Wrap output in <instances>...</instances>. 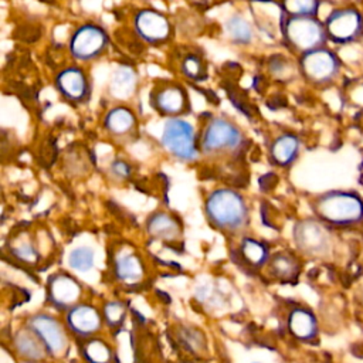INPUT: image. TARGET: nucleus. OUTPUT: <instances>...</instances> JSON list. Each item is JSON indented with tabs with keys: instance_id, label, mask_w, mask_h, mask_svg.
Instances as JSON below:
<instances>
[{
	"instance_id": "1",
	"label": "nucleus",
	"mask_w": 363,
	"mask_h": 363,
	"mask_svg": "<svg viewBox=\"0 0 363 363\" xmlns=\"http://www.w3.org/2000/svg\"><path fill=\"white\" fill-rule=\"evenodd\" d=\"M313 216L332 230H363V196L353 189L318 194L311 203Z\"/></svg>"
},
{
	"instance_id": "2",
	"label": "nucleus",
	"mask_w": 363,
	"mask_h": 363,
	"mask_svg": "<svg viewBox=\"0 0 363 363\" xmlns=\"http://www.w3.org/2000/svg\"><path fill=\"white\" fill-rule=\"evenodd\" d=\"M281 35L286 47L299 55L326 47L329 43L325 24L318 17L285 16Z\"/></svg>"
},
{
	"instance_id": "3",
	"label": "nucleus",
	"mask_w": 363,
	"mask_h": 363,
	"mask_svg": "<svg viewBox=\"0 0 363 363\" xmlns=\"http://www.w3.org/2000/svg\"><path fill=\"white\" fill-rule=\"evenodd\" d=\"M340 57L329 47H320L299 55L298 68L303 79L318 88L332 85L342 72Z\"/></svg>"
},
{
	"instance_id": "4",
	"label": "nucleus",
	"mask_w": 363,
	"mask_h": 363,
	"mask_svg": "<svg viewBox=\"0 0 363 363\" xmlns=\"http://www.w3.org/2000/svg\"><path fill=\"white\" fill-rule=\"evenodd\" d=\"M208 220L218 228L237 230L247 221V206L242 197L231 189L214 190L206 201Z\"/></svg>"
},
{
	"instance_id": "5",
	"label": "nucleus",
	"mask_w": 363,
	"mask_h": 363,
	"mask_svg": "<svg viewBox=\"0 0 363 363\" xmlns=\"http://www.w3.org/2000/svg\"><path fill=\"white\" fill-rule=\"evenodd\" d=\"M329 43L350 45L363 40V11L354 4L335 7L323 21Z\"/></svg>"
},
{
	"instance_id": "6",
	"label": "nucleus",
	"mask_w": 363,
	"mask_h": 363,
	"mask_svg": "<svg viewBox=\"0 0 363 363\" xmlns=\"http://www.w3.org/2000/svg\"><path fill=\"white\" fill-rule=\"evenodd\" d=\"M332 228L316 217L299 220L294 225V241L309 257H326L333 248Z\"/></svg>"
},
{
	"instance_id": "7",
	"label": "nucleus",
	"mask_w": 363,
	"mask_h": 363,
	"mask_svg": "<svg viewBox=\"0 0 363 363\" xmlns=\"http://www.w3.org/2000/svg\"><path fill=\"white\" fill-rule=\"evenodd\" d=\"M242 145L240 129L230 121L216 118L207 123L201 135L200 146L206 153H223L238 150Z\"/></svg>"
},
{
	"instance_id": "8",
	"label": "nucleus",
	"mask_w": 363,
	"mask_h": 363,
	"mask_svg": "<svg viewBox=\"0 0 363 363\" xmlns=\"http://www.w3.org/2000/svg\"><path fill=\"white\" fill-rule=\"evenodd\" d=\"M162 140L166 149L180 160L189 162L197 156L194 129L184 119H169L164 125Z\"/></svg>"
},
{
	"instance_id": "9",
	"label": "nucleus",
	"mask_w": 363,
	"mask_h": 363,
	"mask_svg": "<svg viewBox=\"0 0 363 363\" xmlns=\"http://www.w3.org/2000/svg\"><path fill=\"white\" fill-rule=\"evenodd\" d=\"M108 45L105 31L94 24H85L75 30L69 41V52L75 60L88 61L98 57Z\"/></svg>"
},
{
	"instance_id": "10",
	"label": "nucleus",
	"mask_w": 363,
	"mask_h": 363,
	"mask_svg": "<svg viewBox=\"0 0 363 363\" xmlns=\"http://www.w3.org/2000/svg\"><path fill=\"white\" fill-rule=\"evenodd\" d=\"M135 30L142 40L150 44H159L170 37L172 27L162 13L145 9L135 16Z\"/></svg>"
},
{
	"instance_id": "11",
	"label": "nucleus",
	"mask_w": 363,
	"mask_h": 363,
	"mask_svg": "<svg viewBox=\"0 0 363 363\" xmlns=\"http://www.w3.org/2000/svg\"><path fill=\"white\" fill-rule=\"evenodd\" d=\"M30 330L40 339L44 349L51 353L62 352L67 339L60 323L47 315L33 316L30 320Z\"/></svg>"
},
{
	"instance_id": "12",
	"label": "nucleus",
	"mask_w": 363,
	"mask_h": 363,
	"mask_svg": "<svg viewBox=\"0 0 363 363\" xmlns=\"http://www.w3.org/2000/svg\"><path fill=\"white\" fill-rule=\"evenodd\" d=\"M152 104L163 115H179L189 111L187 95L176 84L157 85L152 94Z\"/></svg>"
},
{
	"instance_id": "13",
	"label": "nucleus",
	"mask_w": 363,
	"mask_h": 363,
	"mask_svg": "<svg viewBox=\"0 0 363 363\" xmlns=\"http://www.w3.org/2000/svg\"><path fill=\"white\" fill-rule=\"evenodd\" d=\"M55 86L68 99L81 102L88 98L89 85L82 69L69 67L61 71L55 78Z\"/></svg>"
},
{
	"instance_id": "14",
	"label": "nucleus",
	"mask_w": 363,
	"mask_h": 363,
	"mask_svg": "<svg viewBox=\"0 0 363 363\" xmlns=\"http://www.w3.org/2000/svg\"><path fill=\"white\" fill-rule=\"evenodd\" d=\"M79 294L81 288L78 282L67 274L54 275L48 282V296L51 302L60 308L69 306L78 299Z\"/></svg>"
},
{
	"instance_id": "15",
	"label": "nucleus",
	"mask_w": 363,
	"mask_h": 363,
	"mask_svg": "<svg viewBox=\"0 0 363 363\" xmlns=\"http://www.w3.org/2000/svg\"><path fill=\"white\" fill-rule=\"evenodd\" d=\"M288 329L294 337L302 342H312L318 337V320L312 311L295 308L288 316Z\"/></svg>"
},
{
	"instance_id": "16",
	"label": "nucleus",
	"mask_w": 363,
	"mask_h": 363,
	"mask_svg": "<svg viewBox=\"0 0 363 363\" xmlns=\"http://www.w3.org/2000/svg\"><path fill=\"white\" fill-rule=\"evenodd\" d=\"M301 139L291 132L279 135L269 147L271 160L281 167L291 166L299 156Z\"/></svg>"
},
{
	"instance_id": "17",
	"label": "nucleus",
	"mask_w": 363,
	"mask_h": 363,
	"mask_svg": "<svg viewBox=\"0 0 363 363\" xmlns=\"http://www.w3.org/2000/svg\"><path fill=\"white\" fill-rule=\"evenodd\" d=\"M67 322L69 329L81 336L92 335L101 326V318L98 312L88 305H77L71 308L67 315Z\"/></svg>"
},
{
	"instance_id": "18",
	"label": "nucleus",
	"mask_w": 363,
	"mask_h": 363,
	"mask_svg": "<svg viewBox=\"0 0 363 363\" xmlns=\"http://www.w3.org/2000/svg\"><path fill=\"white\" fill-rule=\"evenodd\" d=\"M136 126V119L132 111L125 106H118L111 109L105 116V128L113 136H126L133 132Z\"/></svg>"
},
{
	"instance_id": "19",
	"label": "nucleus",
	"mask_w": 363,
	"mask_h": 363,
	"mask_svg": "<svg viewBox=\"0 0 363 363\" xmlns=\"http://www.w3.org/2000/svg\"><path fill=\"white\" fill-rule=\"evenodd\" d=\"M136 85V74L130 67H121L113 74L111 82V94L115 98H129Z\"/></svg>"
},
{
	"instance_id": "20",
	"label": "nucleus",
	"mask_w": 363,
	"mask_h": 363,
	"mask_svg": "<svg viewBox=\"0 0 363 363\" xmlns=\"http://www.w3.org/2000/svg\"><path fill=\"white\" fill-rule=\"evenodd\" d=\"M147 231L153 237L172 240L179 234L180 228L179 224L169 214L156 213L147 221Z\"/></svg>"
},
{
	"instance_id": "21",
	"label": "nucleus",
	"mask_w": 363,
	"mask_h": 363,
	"mask_svg": "<svg viewBox=\"0 0 363 363\" xmlns=\"http://www.w3.org/2000/svg\"><path fill=\"white\" fill-rule=\"evenodd\" d=\"M322 0H282L281 9L289 17H318Z\"/></svg>"
},
{
	"instance_id": "22",
	"label": "nucleus",
	"mask_w": 363,
	"mask_h": 363,
	"mask_svg": "<svg viewBox=\"0 0 363 363\" xmlns=\"http://www.w3.org/2000/svg\"><path fill=\"white\" fill-rule=\"evenodd\" d=\"M272 272L282 281H292L299 274V264L291 254H277L271 261Z\"/></svg>"
},
{
	"instance_id": "23",
	"label": "nucleus",
	"mask_w": 363,
	"mask_h": 363,
	"mask_svg": "<svg viewBox=\"0 0 363 363\" xmlns=\"http://www.w3.org/2000/svg\"><path fill=\"white\" fill-rule=\"evenodd\" d=\"M115 271L118 278L123 281H133L142 275V264L133 254H123L116 259Z\"/></svg>"
},
{
	"instance_id": "24",
	"label": "nucleus",
	"mask_w": 363,
	"mask_h": 363,
	"mask_svg": "<svg viewBox=\"0 0 363 363\" xmlns=\"http://www.w3.org/2000/svg\"><path fill=\"white\" fill-rule=\"evenodd\" d=\"M241 255L251 265H261L268 258V248L252 238H245L241 244Z\"/></svg>"
},
{
	"instance_id": "25",
	"label": "nucleus",
	"mask_w": 363,
	"mask_h": 363,
	"mask_svg": "<svg viewBox=\"0 0 363 363\" xmlns=\"http://www.w3.org/2000/svg\"><path fill=\"white\" fill-rule=\"evenodd\" d=\"M225 27H227V33L230 34V37L233 38L234 43L248 44L252 38V30H251L248 21L240 16L231 17L227 21Z\"/></svg>"
},
{
	"instance_id": "26",
	"label": "nucleus",
	"mask_w": 363,
	"mask_h": 363,
	"mask_svg": "<svg viewBox=\"0 0 363 363\" xmlns=\"http://www.w3.org/2000/svg\"><path fill=\"white\" fill-rule=\"evenodd\" d=\"M43 343L40 342V339L34 335V337L30 335V333H18L17 337H16V346H17V350L28 357V359H40L43 357Z\"/></svg>"
},
{
	"instance_id": "27",
	"label": "nucleus",
	"mask_w": 363,
	"mask_h": 363,
	"mask_svg": "<svg viewBox=\"0 0 363 363\" xmlns=\"http://www.w3.org/2000/svg\"><path fill=\"white\" fill-rule=\"evenodd\" d=\"M85 357L91 363H109L111 360V350L108 346L99 340V339H92L89 340L84 349H82Z\"/></svg>"
},
{
	"instance_id": "28",
	"label": "nucleus",
	"mask_w": 363,
	"mask_h": 363,
	"mask_svg": "<svg viewBox=\"0 0 363 363\" xmlns=\"http://www.w3.org/2000/svg\"><path fill=\"white\" fill-rule=\"evenodd\" d=\"M182 71L186 77L194 79V81H200L206 77V67L203 60L196 55V54H190L187 57H184L183 62H182Z\"/></svg>"
},
{
	"instance_id": "29",
	"label": "nucleus",
	"mask_w": 363,
	"mask_h": 363,
	"mask_svg": "<svg viewBox=\"0 0 363 363\" xmlns=\"http://www.w3.org/2000/svg\"><path fill=\"white\" fill-rule=\"evenodd\" d=\"M69 265L77 271H88L94 265V252L86 247L74 250L69 254Z\"/></svg>"
},
{
	"instance_id": "30",
	"label": "nucleus",
	"mask_w": 363,
	"mask_h": 363,
	"mask_svg": "<svg viewBox=\"0 0 363 363\" xmlns=\"http://www.w3.org/2000/svg\"><path fill=\"white\" fill-rule=\"evenodd\" d=\"M104 313H105L106 322L111 326H115L122 322L123 315H125V306L121 302H109V303H106Z\"/></svg>"
},
{
	"instance_id": "31",
	"label": "nucleus",
	"mask_w": 363,
	"mask_h": 363,
	"mask_svg": "<svg viewBox=\"0 0 363 363\" xmlns=\"http://www.w3.org/2000/svg\"><path fill=\"white\" fill-rule=\"evenodd\" d=\"M11 251L20 261H24V262H35V259L38 257L33 244L27 242V241L18 242V245H16Z\"/></svg>"
},
{
	"instance_id": "32",
	"label": "nucleus",
	"mask_w": 363,
	"mask_h": 363,
	"mask_svg": "<svg viewBox=\"0 0 363 363\" xmlns=\"http://www.w3.org/2000/svg\"><path fill=\"white\" fill-rule=\"evenodd\" d=\"M289 64L282 55H274L269 61V69L274 75H284L282 72H286Z\"/></svg>"
},
{
	"instance_id": "33",
	"label": "nucleus",
	"mask_w": 363,
	"mask_h": 363,
	"mask_svg": "<svg viewBox=\"0 0 363 363\" xmlns=\"http://www.w3.org/2000/svg\"><path fill=\"white\" fill-rule=\"evenodd\" d=\"M111 172H112L116 177H119V179H126V177H129V174H130V167H129V164H128L126 162L118 159V160L112 162V164H111Z\"/></svg>"
},
{
	"instance_id": "34",
	"label": "nucleus",
	"mask_w": 363,
	"mask_h": 363,
	"mask_svg": "<svg viewBox=\"0 0 363 363\" xmlns=\"http://www.w3.org/2000/svg\"><path fill=\"white\" fill-rule=\"evenodd\" d=\"M190 349H197L203 345V336L200 332L197 330H190V332H186V336H184V340H183Z\"/></svg>"
},
{
	"instance_id": "35",
	"label": "nucleus",
	"mask_w": 363,
	"mask_h": 363,
	"mask_svg": "<svg viewBox=\"0 0 363 363\" xmlns=\"http://www.w3.org/2000/svg\"><path fill=\"white\" fill-rule=\"evenodd\" d=\"M277 176L274 174V173H267V174H264V176H261L259 177V180H258V183H259V189L262 190V191H268V190H271L275 184H277Z\"/></svg>"
},
{
	"instance_id": "36",
	"label": "nucleus",
	"mask_w": 363,
	"mask_h": 363,
	"mask_svg": "<svg viewBox=\"0 0 363 363\" xmlns=\"http://www.w3.org/2000/svg\"><path fill=\"white\" fill-rule=\"evenodd\" d=\"M30 363H34V362H30Z\"/></svg>"
}]
</instances>
